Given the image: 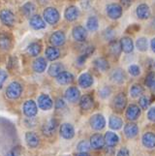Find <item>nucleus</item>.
Instances as JSON below:
<instances>
[{"label":"nucleus","mask_w":155,"mask_h":156,"mask_svg":"<svg viewBox=\"0 0 155 156\" xmlns=\"http://www.w3.org/2000/svg\"><path fill=\"white\" fill-rule=\"evenodd\" d=\"M151 26H152V28L155 30V18L152 20V21H151Z\"/></svg>","instance_id":"nucleus-59"},{"label":"nucleus","mask_w":155,"mask_h":156,"mask_svg":"<svg viewBox=\"0 0 155 156\" xmlns=\"http://www.w3.org/2000/svg\"><path fill=\"white\" fill-rule=\"evenodd\" d=\"M64 95H65V98L67 101L71 102V103H75V102H77L79 99V97H81V92H79L78 87H70L66 89Z\"/></svg>","instance_id":"nucleus-12"},{"label":"nucleus","mask_w":155,"mask_h":156,"mask_svg":"<svg viewBox=\"0 0 155 156\" xmlns=\"http://www.w3.org/2000/svg\"><path fill=\"white\" fill-rule=\"evenodd\" d=\"M94 51H95V48L93 46H87V47H85L84 49L83 50L82 53H83V55H86L87 57H89L94 52Z\"/></svg>","instance_id":"nucleus-46"},{"label":"nucleus","mask_w":155,"mask_h":156,"mask_svg":"<svg viewBox=\"0 0 155 156\" xmlns=\"http://www.w3.org/2000/svg\"><path fill=\"white\" fill-rule=\"evenodd\" d=\"M94 106V99L91 95L86 94L83 95V97L79 99V107L83 111H89L92 109Z\"/></svg>","instance_id":"nucleus-18"},{"label":"nucleus","mask_w":155,"mask_h":156,"mask_svg":"<svg viewBox=\"0 0 155 156\" xmlns=\"http://www.w3.org/2000/svg\"><path fill=\"white\" fill-rule=\"evenodd\" d=\"M121 51L125 53H131L134 51V42L130 37H122L119 41Z\"/></svg>","instance_id":"nucleus-19"},{"label":"nucleus","mask_w":155,"mask_h":156,"mask_svg":"<svg viewBox=\"0 0 155 156\" xmlns=\"http://www.w3.org/2000/svg\"><path fill=\"white\" fill-rule=\"evenodd\" d=\"M65 40H66L65 34H64L62 31L53 32V33L51 35V38H50V42L53 46H56V47L62 46L64 43H65Z\"/></svg>","instance_id":"nucleus-17"},{"label":"nucleus","mask_w":155,"mask_h":156,"mask_svg":"<svg viewBox=\"0 0 155 156\" xmlns=\"http://www.w3.org/2000/svg\"><path fill=\"white\" fill-rule=\"evenodd\" d=\"M0 20L6 26H13L15 23V15L11 10L4 9L0 12Z\"/></svg>","instance_id":"nucleus-7"},{"label":"nucleus","mask_w":155,"mask_h":156,"mask_svg":"<svg viewBox=\"0 0 155 156\" xmlns=\"http://www.w3.org/2000/svg\"><path fill=\"white\" fill-rule=\"evenodd\" d=\"M29 24H30L31 27L33 29H35V30L44 29L46 27V23L39 15H33L32 17H30Z\"/></svg>","instance_id":"nucleus-14"},{"label":"nucleus","mask_w":155,"mask_h":156,"mask_svg":"<svg viewBox=\"0 0 155 156\" xmlns=\"http://www.w3.org/2000/svg\"><path fill=\"white\" fill-rule=\"evenodd\" d=\"M147 118L151 122H155V107H152L147 112Z\"/></svg>","instance_id":"nucleus-49"},{"label":"nucleus","mask_w":155,"mask_h":156,"mask_svg":"<svg viewBox=\"0 0 155 156\" xmlns=\"http://www.w3.org/2000/svg\"><path fill=\"white\" fill-rule=\"evenodd\" d=\"M5 156H20V149L19 147H14L6 153Z\"/></svg>","instance_id":"nucleus-47"},{"label":"nucleus","mask_w":155,"mask_h":156,"mask_svg":"<svg viewBox=\"0 0 155 156\" xmlns=\"http://www.w3.org/2000/svg\"><path fill=\"white\" fill-rule=\"evenodd\" d=\"M145 92V88H143L141 84L139 83H135L133 84L131 88H130V95L133 98H138L141 97V96Z\"/></svg>","instance_id":"nucleus-35"},{"label":"nucleus","mask_w":155,"mask_h":156,"mask_svg":"<svg viewBox=\"0 0 155 156\" xmlns=\"http://www.w3.org/2000/svg\"><path fill=\"white\" fill-rule=\"evenodd\" d=\"M140 29H141V26L139 24L134 23V24L130 25L129 27L126 29V32H128V33H136V32H138Z\"/></svg>","instance_id":"nucleus-48"},{"label":"nucleus","mask_w":155,"mask_h":156,"mask_svg":"<svg viewBox=\"0 0 155 156\" xmlns=\"http://www.w3.org/2000/svg\"><path fill=\"white\" fill-rule=\"evenodd\" d=\"M154 79H155V73H154V72L148 73V75L146 77L145 83H146V87H147L148 88H150L151 83H152V82L154 80Z\"/></svg>","instance_id":"nucleus-45"},{"label":"nucleus","mask_w":155,"mask_h":156,"mask_svg":"<svg viewBox=\"0 0 155 156\" xmlns=\"http://www.w3.org/2000/svg\"><path fill=\"white\" fill-rule=\"evenodd\" d=\"M106 12L108 17L111 20H118L121 18L122 13H123V8L119 4L111 3L106 8Z\"/></svg>","instance_id":"nucleus-4"},{"label":"nucleus","mask_w":155,"mask_h":156,"mask_svg":"<svg viewBox=\"0 0 155 156\" xmlns=\"http://www.w3.org/2000/svg\"><path fill=\"white\" fill-rule=\"evenodd\" d=\"M38 106L43 111H49L52 108L53 103L48 94H41L38 97Z\"/></svg>","instance_id":"nucleus-13"},{"label":"nucleus","mask_w":155,"mask_h":156,"mask_svg":"<svg viewBox=\"0 0 155 156\" xmlns=\"http://www.w3.org/2000/svg\"><path fill=\"white\" fill-rule=\"evenodd\" d=\"M150 89H151L152 91H154V92H155V79H154V80H153V82H152V83H151Z\"/></svg>","instance_id":"nucleus-58"},{"label":"nucleus","mask_w":155,"mask_h":156,"mask_svg":"<svg viewBox=\"0 0 155 156\" xmlns=\"http://www.w3.org/2000/svg\"><path fill=\"white\" fill-rule=\"evenodd\" d=\"M38 112V108L33 100H27L23 104V114L27 117H34Z\"/></svg>","instance_id":"nucleus-10"},{"label":"nucleus","mask_w":155,"mask_h":156,"mask_svg":"<svg viewBox=\"0 0 155 156\" xmlns=\"http://www.w3.org/2000/svg\"><path fill=\"white\" fill-rule=\"evenodd\" d=\"M47 68V61L44 57H38L33 62V70L36 73H43Z\"/></svg>","instance_id":"nucleus-30"},{"label":"nucleus","mask_w":155,"mask_h":156,"mask_svg":"<svg viewBox=\"0 0 155 156\" xmlns=\"http://www.w3.org/2000/svg\"><path fill=\"white\" fill-rule=\"evenodd\" d=\"M45 55H46V57L48 58V60L53 61V60H56V59L60 56V51H59V50L57 49V48L49 47L46 50Z\"/></svg>","instance_id":"nucleus-31"},{"label":"nucleus","mask_w":155,"mask_h":156,"mask_svg":"<svg viewBox=\"0 0 155 156\" xmlns=\"http://www.w3.org/2000/svg\"><path fill=\"white\" fill-rule=\"evenodd\" d=\"M123 125V121L122 119L117 115H111L110 119H109V126L111 129L113 130H119L122 128Z\"/></svg>","instance_id":"nucleus-29"},{"label":"nucleus","mask_w":155,"mask_h":156,"mask_svg":"<svg viewBox=\"0 0 155 156\" xmlns=\"http://www.w3.org/2000/svg\"><path fill=\"white\" fill-rule=\"evenodd\" d=\"M79 11L76 6H69L64 12V17L68 21H74L79 18Z\"/></svg>","instance_id":"nucleus-26"},{"label":"nucleus","mask_w":155,"mask_h":156,"mask_svg":"<svg viewBox=\"0 0 155 156\" xmlns=\"http://www.w3.org/2000/svg\"><path fill=\"white\" fill-rule=\"evenodd\" d=\"M154 64H155V63H154Z\"/></svg>","instance_id":"nucleus-60"},{"label":"nucleus","mask_w":155,"mask_h":156,"mask_svg":"<svg viewBox=\"0 0 155 156\" xmlns=\"http://www.w3.org/2000/svg\"><path fill=\"white\" fill-rule=\"evenodd\" d=\"M24 124L27 127H34L36 125V120L33 117H27V119L24 120Z\"/></svg>","instance_id":"nucleus-53"},{"label":"nucleus","mask_w":155,"mask_h":156,"mask_svg":"<svg viewBox=\"0 0 155 156\" xmlns=\"http://www.w3.org/2000/svg\"><path fill=\"white\" fill-rule=\"evenodd\" d=\"M132 0H120V6L122 8L128 9L132 5Z\"/></svg>","instance_id":"nucleus-55"},{"label":"nucleus","mask_w":155,"mask_h":156,"mask_svg":"<svg viewBox=\"0 0 155 156\" xmlns=\"http://www.w3.org/2000/svg\"><path fill=\"white\" fill-rule=\"evenodd\" d=\"M86 27L89 31H96L99 27V20L97 17L92 16V17H89L87 21H86Z\"/></svg>","instance_id":"nucleus-38"},{"label":"nucleus","mask_w":155,"mask_h":156,"mask_svg":"<svg viewBox=\"0 0 155 156\" xmlns=\"http://www.w3.org/2000/svg\"><path fill=\"white\" fill-rule=\"evenodd\" d=\"M89 124L93 130L95 131H101L103 130L106 126V119L103 115L101 114H95L90 117Z\"/></svg>","instance_id":"nucleus-5"},{"label":"nucleus","mask_w":155,"mask_h":156,"mask_svg":"<svg viewBox=\"0 0 155 156\" xmlns=\"http://www.w3.org/2000/svg\"><path fill=\"white\" fill-rule=\"evenodd\" d=\"M41 51H42V45L38 42L31 43V44L27 48L28 53L32 56H37L41 52Z\"/></svg>","instance_id":"nucleus-37"},{"label":"nucleus","mask_w":155,"mask_h":156,"mask_svg":"<svg viewBox=\"0 0 155 156\" xmlns=\"http://www.w3.org/2000/svg\"><path fill=\"white\" fill-rule=\"evenodd\" d=\"M93 63H94V66L96 67V69H98L99 71L106 72V71H108V70L110 69L109 61L107 60L106 58H104V57H98V58H96Z\"/></svg>","instance_id":"nucleus-28"},{"label":"nucleus","mask_w":155,"mask_h":156,"mask_svg":"<svg viewBox=\"0 0 155 156\" xmlns=\"http://www.w3.org/2000/svg\"><path fill=\"white\" fill-rule=\"evenodd\" d=\"M128 72L133 77H138L141 75V68L140 66L136 65V64H133V65H130L128 67Z\"/></svg>","instance_id":"nucleus-43"},{"label":"nucleus","mask_w":155,"mask_h":156,"mask_svg":"<svg viewBox=\"0 0 155 156\" xmlns=\"http://www.w3.org/2000/svg\"><path fill=\"white\" fill-rule=\"evenodd\" d=\"M116 156H130V151L126 147H122L119 149V151L117 152Z\"/></svg>","instance_id":"nucleus-54"},{"label":"nucleus","mask_w":155,"mask_h":156,"mask_svg":"<svg viewBox=\"0 0 155 156\" xmlns=\"http://www.w3.org/2000/svg\"><path fill=\"white\" fill-rule=\"evenodd\" d=\"M125 79H126L125 73L123 70L120 68L114 69L111 74V80L114 83H117V84L123 83Z\"/></svg>","instance_id":"nucleus-20"},{"label":"nucleus","mask_w":155,"mask_h":156,"mask_svg":"<svg viewBox=\"0 0 155 156\" xmlns=\"http://www.w3.org/2000/svg\"><path fill=\"white\" fill-rule=\"evenodd\" d=\"M7 73L4 71V70H1L0 69V89L2 88L3 84L5 83V80H7Z\"/></svg>","instance_id":"nucleus-50"},{"label":"nucleus","mask_w":155,"mask_h":156,"mask_svg":"<svg viewBox=\"0 0 155 156\" xmlns=\"http://www.w3.org/2000/svg\"><path fill=\"white\" fill-rule=\"evenodd\" d=\"M142 143L143 147L146 148H154L155 147V134L152 132H146L143 135Z\"/></svg>","instance_id":"nucleus-22"},{"label":"nucleus","mask_w":155,"mask_h":156,"mask_svg":"<svg viewBox=\"0 0 155 156\" xmlns=\"http://www.w3.org/2000/svg\"><path fill=\"white\" fill-rule=\"evenodd\" d=\"M12 47V41L11 38L5 33H0V49L9 50Z\"/></svg>","instance_id":"nucleus-34"},{"label":"nucleus","mask_w":155,"mask_h":156,"mask_svg":"<svg viewBox=\"0 0 155 156\" xmlns=\"http://www.w3.org/2000/svg\"><path fill=\"white\" fill-rule=\"evenodd\" d=\"M150 47H151L152 51L155 53V37H154V38H152L151 41H150Z\"/></svg>","instance_id":"nucleus-56"},{"label":"nucleus","mask_w":155,"mask_h":156,"mask_svg":"<svg viewBox=\"0 0 155 156\" xmlns=\"http://www.w3.org/2000/svg\"><path fill=\"white\" fill-rule=\"evenodd\" d=\"M142 115V110L141 108L135 105V104H131L127 107L126 109V118L130 121H135L137 119H139V117Z\"/></svg>","instance_id":"nucleus-6"},{"label":"nucleus","mask_w":155,"mask_h":156,"mask_svg":"<svg viewBox=\"0 0 155 156\" xmlns=\"http://www.w3.org/2000/svg\"><path fill=\"white\" fill-rule=\"evenodd\" d=\"M109 50H110V52L111 53V55L116 56V57H118L119 55L121 53V51H122L119 42H117L115 40H113V41L110 42V44H109Z\"/></svg>","instance_id":"nucleus-33"},{"label":"nucleus","mask_w":155,"mask_h":156,"mask_svg":"<svg viewBox=\"0 0 155 156\" xmlns=\"http://www.w3.org/2000/svg\"><path fill=\"white\" fill-rule=\"evenodd\" d=\"M103 35H104V38L107 41H113L114 40V37H115V32L114 29L113 27H109L107 28L104 32H103Z\"/></svg>","instance_id":"nucleus-41"},{"label":"nucleus","mask_w":155,"mask_h":156,"mask_svg":"<svg viewBox=\"0 0 155 156\" xmlns=\"http://www.w3.org/2000/svg\"><path fill=\"white\" fill-rule=\"evenodd\" d=\"M60 135L62 138L70 140L75 136V129L70 123H63L60 126Z\"/></svg>","instance_id":"nucleus-15"},{"label":"nucleus","mask_w":155,"mask_h":156,"mask_svg":"<svg viewBox=\"0 0 155 156\" xmlns=\"http://www.w3.org/2000/svg\"><path fill=\"white\" fill-rule=\"evenodd\" d=\"M111 94V89L109 87H104L103 88H101L100 91H99V96L102 99L108 98Z\"/></svg>","instance_id":"nucleus-44"},{"label":"nucleus","mask_w":155,"mask_h":156,"mask_svg":"<svg viewBox=\"0 0 155 156\" xmlns=\"http://www.w3.org/2000/svg\"><path fill=\"white\" fill-rule=\"evenodd\" d=\"M90 147L94 149H101L105 147V140L101 134H94L90 138Z\"/></svg>","instance_id":"nucleus-16"},{"label":"nucleus","mask_w":155,"mask_h":156,"mask_svg":"<svg viewBox=\"0 0 155 156\" xmlns=\"http://www.w3.org/2000/svg\"><path fill=\"white\" fill-rule=\"evenodd\" d=\"M76 156H90L87 152H79L78 154H76Z\"/></svg>","instance_id":"nucleus-57"},{"label":"nucleus","mask_w":155,"mask_h":156,"mask_svg":"<svg viewBox=\"0 0 155 156\" xmlns=\"http://www.w3.org/2000/svg\"><path fill=\"white\" fill-rule=\"evenodd\" d=\"M36 10L35 5L32 2L25 3L23 7H21V13H23L25 17H32Z\"/></svg>","instance_id":"nucleus-36"},{"label":"nucleus","mask_w":155,"mask_h":156,"mask_svg":"<svg viewBox=\"0 0 155 156\" xmlns=\"http://www.w3.org/2000/svg\"><path fill=\"white\" fill-rule=\"evenodd\" d=\"M90 144L86 141H81L77 146V149L81 152H87L90 150Z\"/></svg>","instance_id":"nucleus-42"},{"label":"nucleus","mask_w":155,"mask_h":156,"mask_svg":"<svg viewBox=\"0 0 155 156\" xmlns=\"http://www.w3.org/2000/svg\"><path fill=\"white\" fill-rule=\"evenodd\" d=\"M57 120L56 119H50L48 120L44 125L42 126V132L47 137H51L55 134L56 128H57Z\"/></svg>","instance_id":"nucleus-8"},{"label":"nucleus","mask_w":155,"mask_h":156,"mask_svg":"<svg viewBox=\"0 0 155 156\" xmlns=\"http://www.w3.org/2000/svg\"><path fill=\"white\" fill-rule=\"evenodd\" d=\"M136 48L138 51H140L142 52H145L148 49V42L146 37H140L136 41Z\"/></svg>","instance_id":"nucleus-39"},{"label":"nucleus","mask_w":155,"mask_h":156,"mask_svg":"<svg viewBox=\"0 0 155 156\" xmlns=\"http://www.w3.org/2000/svg\"><path fill=\"white\" fill-rule=\"evenodd\" d=\"M124 134L128 139H134L139 134V127L136 123H127L124 126Z\"/></svg>","instance_id":"nucleus-25"},{"label":"nucleus","mask_w":155,"mask_h":156,"mask_svg":"<svg viewBox=\"0 0 155 156\" xmlns=\"http://www.w3.org/2000/svg\"><path fill=\"white\" fill-rule=\"evenodd\" d=\"M136 15L138 19H140L142 20H145L150 18L151 16V10L149 8V6L146 3L140 4L136 9Z\"/></svg>","instance_id":"nucleus-9"},{"label":"nucleus","mask_w":155,"mask_h":156,"mask_svg":"<svg viewBox=\"0 0 155 156\" xmlns=\"http://www.w3.org/2000/svg\"><path fill=\"white\" fill-rule=\"evenodd\" d=\"M93 82H94V80H93L92 75L89 73H83L79 78V87H82L83 88L90 87L93 84Z\"/></svg>","instance_id":"nucleus-24"},{"label":"nucleus","mask_w":155,"mask_h":156,"mask_svg":"<svg viewBox=\"0 0 155 156\" xmlns=\"http://www.w3.org/2000/svg\"><path fill=\"white\" fill-rule=\"evenodd\" d=\"M104 140H105V144H107V147H114L118 144L119 137L117 136V134L111 132V131H108L105 134Z\"/></svg>","instance_id":"nucleus-21"},{"label":"nucleus","mask_w":155,"mask_h":156,"mask_svg":"<svg viewBox=\"0 0 155 156\" xmlns=\"http://www.w3.org/2000/svg\"><path fill=\"white\" fill-rule=\"evenodd\" d=\"M21 92H23V87H21V84L18 82H13L7 87L6 96L11 100H15L19 97L21 95Z\"/></svg>","instance_id":"nucleus-1"},{"label":"nucleus","mask_w":155,"mask_h":156,"mask_svg":"<svg viewBox=\"0 0 155 156\" xmlns=\"http://www.w3.org/2000/svg\"><path fill=\"white\" fill-rule=\"evenodd\" d=\"M64 71V66L62 63H53L51 65V67L49 68V75L51 77H57L60 73H62Z\"/></svg>","instance_id":"nucleus-32"},{"label":"nucleus","mask_w":155,"mask_h":156,"mask_svg":"<svg viewBox=\"0 0 155 156\" xmlns=\"http://www.w3.org/2000/svg\"><path fill=\"white\" fill-rule=\"evenodd\" d=\"M150 104H151L150 99H149L147 96L142 95L140 97V99H139V105H140V107L143 110H146Z\"/></svg>","instance_id":"nucleus-40"},{"label":"nucleus","mask_w":155,"mask_h":156,"mask_svg":"<svg viewBox=\"0 0 155 156\" xmlns=\"http://www.w3.org/2000/svg\"><path fill=\"white\" fill-rule=\"evenodd\" d=\"M127 106V97L124 92H119L113 100V108L117 112H122Z\"/></svg>","instance_id":"nucleus-3"},{"label":"nucleus","mask_w":155,"mask_h":156,"mask_svg":"<svg viewBox=\"0 0 155 156\" xmlns=\"http://www.w3.org/2000/svg\"><path fill=\"white\" fill-rule=\"evenodd\" d=\"M66 107V104H65V102H64L63 99L61 98H58L55 102V109L56 110H61L63 109V108H65Z\"/></svg>","instance_id":"nucleus-52"},{"label":"nucleus","mask_w":155,"mask_h":156,"mask_svg":"<svg viewBox=\"0 0 155 156\" xmlns=\"http://www.w3.org/2000/svg\"><path fill=\"white\" fill-rule=\"evenodd\" d=\"M88 57L86 56V55H79L78 58H77V65H79V66H83V65H84V63H85V61H86V59H87Z\"/></svg>","instance_id":"nucleus-51"},{"label":"nucleus","mask_w":155,"mask_h":156,"mask_svg":"<svg viewBox=\"0 0 155 156\" xmlns=\"http://www.w3.org/2000/svg\"><path fill=\"white\" fill-rule=\"evenodd\" d=\"M72 35H73V38L77 42H84L87 38V31L83 26L78 25V26H75L73 28Z\"/></svg>","instance_id":"nucleus-11"},{"label":"nucleus","mask_w":155,"mask_h":156,"mask_svg":"<svg viewBox=\"0 0 155 156\" xmlns=\"http://www.w3.org/2000/svg\"><path fill=\"white\" fill-rule=\"evenodd\" d=\"M43 16H44V19L47 23L49 24H52V25L57 23L58 20H59V18H60L58 11L53 7L46 8L44 13H43Z\"/></svg>","instance_id":"nucleus-2"},{"label":"nucleus","mask_w":155,"mask_h":156,"mask_svg":"<svg viewBox=\"0 0 155 156\" xmlns=\"http://www.w3.org/2000/svg\"><path fill=\"white\" fill-rule=\"evenodd\" d=\"M56 80L59 84H69L74 80V76L70 72L63 71L56 77Z\"/></svg>","instance_id":"nucleus-27"},{"label":"nucleus","mask_w":155,"mask_h":156,"mask_svg":"<svg viewBox=\"0 0 155 156\" xmlns=\"http://www.w3.org/2000/svg\"><path fill=\"white\" fill-rule=\"evenodd\" d=\"M25 142L31 148H35L39 146L40 139L35 132H27L25 134Z\"/></svg>","instance_id":"nucleus-23"}]
</instances>
